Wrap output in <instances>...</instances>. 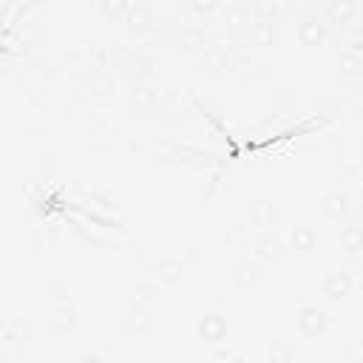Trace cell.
I'll use <instances>...</instances> for the list:
<instances>
[{
  "instance_id": "d6986e66",
  "label": "cell",
  "mask_w": 363,
  "mask_h": 363,
  "mask_svg": "<svg viewBox=\"0 0 363 363\" xmlns=\"http://www.w3.org/2000/svg\"><path fill=\"white\" fill-rule=\"evenodd\" d=\"M26 332H28V323H26L23 318H14V320L6 326V332H3V343H6V349L23 343V340H26Z\"/></svg>"
},
{
  "instance_id": "d4e9b609",
  "label": "cell",
  "mask_w": 363,
  "mask_h": 363,
  "mask_svg": "<svg viewBox=\"0 0 363 363\" xmlns=\"http://www.w3.org/2000/svg\"><path fill=\"white\" fill-rule=\"evenodd\" d=\"M77 363H105V360H102L99 354H91V352H88V354H82Z\"/></svg>"
},
{
  "instance_id": "9a60e30c",
  "label": "cell",
  "mask_w": 363,
  "mask_h": 363,
  "mask_svg": "<svg viewBox=\"0 0 363 363\" xmlns=\"http://www.w3.org/2000/svg\"><path fill=\"white\" fill-rule=\"evenodd\" d=\"M204 43H207V34H204V28L199 23H187V26L179 28V48L199 51V48H204Z\"/></svg>"
},
{
  "instance_id": "cb8c5ba5",
  "label": "cell",
  "mask_w": 363,
  "mask_h": 363,
  "mask_svg": "<svg viewBox=\"0 0 363 363\" xmlns=\"http://www.w3.org/2000/svg\"><path fill=\"white\" fill-rule=\"evenodd\" d=\"M190 11H196V14H213V11H218V3L216 0H207V3H190Z\"/></svg>"
},
{
  "instance_id": "44dd1931",
  "label": "cell",
  "mask_w": 363,
  "mask_h": 363,
  "mask_svg": "<svg viewBox=\"0 0 363 363\" xmlns=\"http://www.w3.org/2000/svg\"><path fill=\"white\" fill-rule=\"evenodd\" d=\"M204 62H207L213 71H218V68L227 65V51H224L218 43H210V45L204 48Z\"/></svg>"
},
{
  "instance_id": "83f0119b",
  "label": "cell",
  "mask_w": 363,
  "mask_h": 363,
  "mask_svg": "<svg viewBox=\"0 0 363 363\" xmlns=\"http://www.w3.org/2000/svg\"><path fill=\"white\" fill-rule=\"evenodd\" d=\"M349 363H363V357H354V360H349Z\"/></svg>"
},
{
  "instance_id": "4fadbf2b",
  "label": "cell",
  "mask_w": 363,
  "mask_h": 363,
  "mask_svg": "<svg viewBox=\"0 0 363 363\" xmlns=\"http://www.w3.org/2000/svg\"><path fill=\"white\" fill-rule=\"evenodd\" d=\"M272 216H275L272 199H267V196H255V199H250V224H252V227L267 230V227L272 224Z\"/></svg>"
},
{
  "instance_id": "6da1fadb",
  "label": "cell",
  "mask_w": 363,
  "mask_h": 363,
  "mask_svg": "<svg viewBox=\"0 0 363 363\" xmlns=\"http://www.w3.org/2000/svg\"><path fill=\"white\" fill-rule=\"evenodd\" d=\"M286 238L275 230H258V235L252 238V258H258L264 267L267 264H281L284 255H286Z\"/></svg>"
},
{
  "instance_id": "5b68a950",
  "label": "cell",
  "mask_w": 363,
  "mask_h": 363,
  "mask_svg": "<svg viewBox=\"0 0 363 363\" xmlns=\"http://www.w3.org/2000/svg\"><path fill=\"white\" fill-rule=\"evenodd\" d=\"M352 289H354V275L346 267L326 272L323 281H320V292H323L326 301H343V298L352 295Z\"/></svg>"
},
{
  "instance_id": "7402d4cb",
  "label": "cell",
  "mask_w": 363,
  "mask_h": 363,
  "mask_svg": "<svg viewBox=\"0 0 363 363\" xmlns=\"http://www.w3.org/2000/svg\"><path fill=\"white\" fill-rule=\"evenodd\" d=\"M250 40H252V43H258V45L269 43V40H272V23L252 20V23H250Z\"/></svg>"
},
{
  "instance_id": "8992f818",
  "label": "cell",
  "mask_w": 363,
  "mask_h": 363,
  "mask_svg": "<svg viewBox=\"0 0 363 363\" xmlns=\"http://www.w3.org/2000/svg\"><path fill=\"white\" fill-rule=\"evenodd\" d=\"M295 31H298V40L303 45H318L326 37V20H323V14L318 9H306L298 17V28Z\"/></svg>"
},
{
  "instance_id": "9c48e42d",
  "label": "cell",
  "mask_w": 363,
  "mask_h": 363,
  "mask_svg": "<svg viewBox=\"0 0 363 363\" xmlns=\"http://www.w3.org/2000/svg\"><path fill=\"white\" fill-rule=\"evenodd\" d=\"M315 247H318V235H315L312 227H306V224L289 227V233H286V250H289V252H295V255H309Z\"/></svg>"
},
{
  "instance_id": "ffe728a7",
  "label": "cell",
  "mask_w": 363,
  "mask_h": 363,
  "mask_svg": "<svg viewBox=\"0 0 363 363\" xmlns=\"http://www.w3.org/2000/svg\"><path fill=\"white\" fill-rule=\"evenodd\" d=\"M337 65H340V74H346V77H357L360 68H363V60H360L357 51H340Z\"/></svg>"
},
{
  "instance_id": "52a82bcc",
  "label": "cell",
  "mask_w": 363,
  "mask_h": 363,
  "mask_svg": "<svg viewBox=\"0 0 363 363\" xmlns=\"http://www.w3.org/2000/svg\"><path fill=\"white\" fill-rule=\"evenodd\" d=\"M150 275H153L156 286H167V289H173V286H179L182 278H184V264H182L176 255H162L159 261H153Z\"/></svg>"
},
{
  "instance_id": "7a4b0ae2",
  "label": "cell",
  "mask_w": 363,
  "mask_h": 363,
  "mask_svg": "<svg viewBox=\"0 0 363 363\" xmlns=\"http://www.w3.org/2000/svg\"><path fill=\"white\" fill-rule=\"evenodd\" d=\"M318 213L320 218L332 221V224H346L349 221V213H352V199L346 190L340 187H332L326 190L320 199H318Z\"/></svg>"
},
{
  "instance_id": "7c38bea8",
  "label": "cell",
  "mask_w": 363,
  "mask_h": 363,
  "mask_svg": "<svg viewBox=\"0 0 363 363\" xmlns=\"http://www.w3.org/2000/svg\"><path fill=\"white\" fill-rule=\"evenodd\" d=\"M125 28L130 31V34H145V31H150L153 28V23H156V17H153V9L150 6H128V11H125Z\"/></svg>"
},
{
  "instance_id": "603a6c76",
  "label": "cell",
  "mask_w": 363,
  "mask_h": 363,
  "mask_svg": "<svg viewBox=\"0 0 363 363\" xmlns=\"http://www.w3.org/2000/svg\"><path fill=\"white\" fill-rule=\"evenodd\" d=\"M153 99H156L153 88H150V85L136 82V88H133V105H139V108H150V105H153Z\"/></svg>"
},
{
  "instance_id": "2e32d148",
  "label": "cell",
  "mask_w": 363,
  "mask_h": 363,
  "mask_svg": "<svg viewBox=\"0 0 363 363\" xmlns=\"http://www.w3.org/2000/svg\"><path fill=\"white\" fill-rule=\"evenodd\" d=\"M340 247L346 255H357L363 250V227L354 221H346L340 227Z\"/></svg>"
},
{
  "instance_id": "ac0fdd59",
  "label": "cell",
  "mask_w": 363,
  "mask_h": 363,
  "mask_svg": "<svg viewBox=\"0 0 363 363\" xmlns=\"http://www.w3.org/2000/svg\"><path fill=\"white\" fill-rule=\"evenodd\" d=\"M156 298H159V286L156 284H136L130 303L139 306V309H150L156 303Z\"/></svg>"
},
{
  "instance_id": "3957f363",
  "label": "cell",
  "mask_w": 363,
  "mask_h": 363,
  "mask_svg": "<svg viewBox=\"0 0 363 363\" xmlns=\"http://www.w3.org/2000/svg\"><path fill=\"white\" fill-rule=\"evenodd\" d=\"M264 278H267V267H264L258 258H252V255L238 258V261L233 264V272H230L233 286H235V289H241V292L261 286V284H264Z\"/></svg>"
},
{
  "instance_id": "8fae6325",
  "label": "cell",
  "mask_w": 363,
  "mask_h": 363,
  "mask_svg": "<svg viewBox=\"0 0 363 363\" xmlns=\"http://www.w3.org/2000/svg\"><path fill=\"white\" fill-rule=\"evenodd\" d=\"M320 14H323L326 23L349 26V23H354V17H357V3H352V0H329V3L320 9Z\"/></svg>"
},
{
  "instance_id": "30bf717a",
  "label": "cell",
  "mask_w": 363,
  "mask_h": 363,
  "mask_svg": "<svg viewBox=\"0 0 363 363\" xmlns=\"http://www.w3.org/2000/svg\"><path fill=\"white\" fill-rule=\"evenodd\" d=\"M77 326H79V312H77L74 306H57V309L48 315V329H51L54 335H60V337L74 335Z\"/></svg>"
},
{
  "instance_id": "5bb4252c",
  "label": "cell",
  "mask_w": 363,
  "mask_h": 363,
  "mask_svg": "<svg viewBox=\"0 0 363 363\" xmlns=\"http://www.w3.org/2000/svg\"><path fill=\"white\" fill-rule=\"evenodd\" d=\"M125 332H128V335H136V337L150 335V332H153V315H150V309L130 306V312H128V318H125Z\"/></svg>"
},
{
  "instance_id": "277c9868",
  "label": "cell",
  "mask_w": 363,
  "mask_h": 363,
  "mask_svg": "<svg viewBox=\"0 0 363 363\" xmlns=\"http://www.w3.org/2000/svg\"><path fill=\"white\" fill-rule=\"evenodd\" d=\"M329 323H332L329 312L320 309L318 303H303L295 315V326L303 337H323L329 332Z\"/></svg>"
},
{
  "instance_id": "4316f807",
  "label": "cell",
  "mask_w": 363,
  "mask_h": 363,
  "mask_svg": "<svg viewBox=\"0 0 363 363\" xmlns=\"http://www.w3.org/2000/svg\"><path fill=\"white\" fill-rule=\"evenodd\" d=\"M230 363H244V354H233V357H230Z\"/></svg>"
},
{
  "instance_id": "484cf974",
  "label": "cell",
  "mask_w": 363,
  "mask_h": 363,
  "mask_svg": "<svg viewBox=\"0 0 363 363\" xmlns=\"http://www.w3.org/2000/svg\"><path fill=\"white\" fill-rule=\"evenodd\" d=\"M354 37H357V43H363V23L354 28Z\"/></svg>"
},
{
  "instance_id": "ba28073f",
  "label": "cell",
  "mask_w": 363,
  "mask_h": 363,
  "mask_svg": "<svg viewBox=\"0 0 363 363\" xmlns=\"http://www.w3.org/2000/svg\"><path fill=\"white\" fill-rule=\"evenodd\" d=\"M196 335H199V340H204V343H221V340L227 337V315L218 312V309L204 312V315L196 320Z\"/></svg>"
},
{
  "instance_id": "e0dca14e",
  "label": "cell",
  "mask_w": 363,
  "mask_h": 363,
  "mask_svg": "<svg viewBox=\"0 0 363 363\" xmlns=\"http://www.w3.org/2000/svg\"><path fill=\"white\" fill-rule=\"evenodd\" d=\"M267 363H295V346L289 340H269L267 346Z\"/></svg>"
}]
</instances>
